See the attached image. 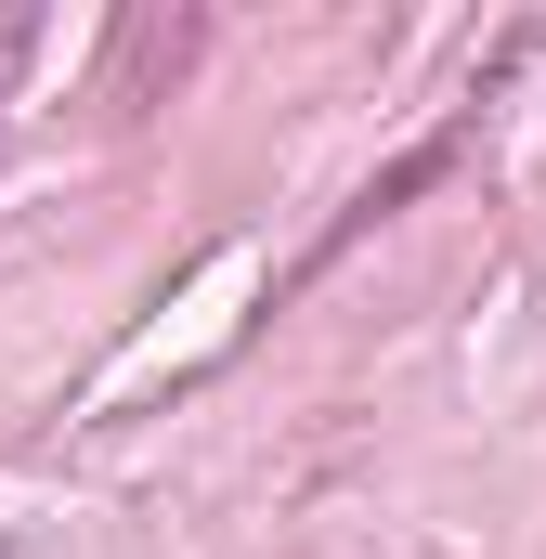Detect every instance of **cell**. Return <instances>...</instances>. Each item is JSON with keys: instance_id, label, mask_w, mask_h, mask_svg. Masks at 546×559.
<instances>
[]
</instances>
